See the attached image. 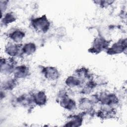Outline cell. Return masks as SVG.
Returning <instances> with one entry per match:
<instances>
[{
  "mask_svg": "<svg viewBox=\"0 0 127 127\" xmlns=\"http://www.w3.org/2000/svg\"><path fill=\"white\" fill-rule=\"evenodd\" d=\"M32 25L37 31L46 32L50 28V23L46 16L43 15L33 19L32 20Z\"/></svg>",
  "mask_w": 127,
  "mask_h": 127,
  "instance_id": "cell-1",
  "label": "cell"
},
{
  "mask_svg": "<svg viewBox=\"0 0 127 127\" xmlns=\"http://www.w3.org/2000/svg\"><path fill=\"white\" fill-rule=\"evenodd\" d=\"M109 44V42L102 37H97L93 41L91 47V52L93 53H100L107 49Z\"/></svg>",
  "mask_w": 127,
  "mask_h": 127,
  "instance_id": "cell-2",
  "label": "cell"
},
{
  "mask_svg": "<svg viewBox=\"0 0 127 127\" xmlns=\"http://www.w3.org/2000/svg\"><path fill=\"white\" fill-rule=\"evenodd\" d=\"M127 41L126 39H122L113 44L110 48H109L107 52L110 55H116L121 53L126 49Z\"/></svg>",
  "mask_w": 127,
  "mask_h": 127,
  "instance_id": "cell-3",
  "label": "cell"
},
{
  "mask_svg": "<svg viewBox=\"0 0 127 127\" xmlns=\"http://www.w3.org/2000/svg\"><path fill=\"white\" fill-rule=\"evenodd\" d=\"M14 60L12 58L1 59L0 62V71L4 74H8L13 72L15 67H14Z\"/></svg>",
  "mask_w": 127,
  "mask_h": 127,
  "instance_id": "cell-4",
  "label": "cell"
},
{
  "mask_svg": "<svg viewBox=\"0 0 127 127\" xmlns=\"http://www.w3.org/2000/svg\"><path fill=\"white\" fill-rule=\"evenodd\" d=\"M42 72L44 76L49 80H56L59 77L60 73L58 69L52 66L44 67Z\"/></svg>",
  "mask_w": 127,
  "mask_h": 127,
  "instance_id": "cell-5",
  "label": "cell"
},
{
  "mask_svg": "<svg viewBox=\"0 0 127 127\" xmlns=\"http://www.w3.org/2000/svg\"><path fill=\"white\" fill-rule=\"evenodd\" d=\"M22 45L18 44H14L13 43H7V45L5 47V51L7 55L13 57L16 56L19 54L20 52L22 51Z\"/></svg>",
  "mask_w": 127,
  "mask_h": 127,
  "instance_id": "cell-6",
  "label": "cell"
},
{
  "mask_svg": "<svg viewBox=\"0 0 127 127\" xmlns=\"http://www.w3.org/2000/svg\"><path fill=\"white\" fill-rule=\"evenodd\" d=\"M13 72L15 78H24L28 76L29 70L26 65L22 64L16 66Z\"/></svg>",
  "mask_w": 127,
  "mask_h": 127,
  "instance_id": "cell-7",
  "label": "cell"
},
{
  "mask_svg": "<svg viewBox=\"0 0 127 127\" xmlns=\"http://www.w3.org/2000/svg\"><path fill=\"white\" fill-rule=\"evenodd\" d=\"M76 103L72 99L69 98L67 95L64 94L61 97L60 104L61 106L68 110H72L76 107Z\"/></svg>",
  "mask_w": 127,
  "mask_h": 127,
  "instance_id": "cell-8",
  "label": "cell"
},
{
  "mask_svg": "<svg viewBox=\"0 0 127 127\" xmlns=\"http://www.w3.org/2000/svg\"><path fill=\"white\" fill-rule=\"evenodd\" d=\"M103 107L98 112V116L102 119H109L112 118L115 115L114 110L109 106Z\"/></svg>",
  "mask_w": 127,
  "mask_h": 127,
  "instance_id": "cell-9",
  "label": "cell"
},
{
  "mask_svg": "<svg viewBox=\"0 0 127 127\" xmlns=\"http://www.w3.org/2000/svg\"><path fill=\"white\" fill-rule=\"evenodd\" d=\"M99 100L103 104L108 106L116 104L118 102V98L115 95L111 93L103 95Z\"/></svg>",
  "mask_w": 127,
  "mask_h": 127,
  "instance_id": "cell-10",
  "label": "cell"
},
{
  "mask_svg": "<svg viewBox=\"0 0 127 127\" xmlns=\"http://www.w3.org/2000/svg\"><path fill=\"white\" fill-rule=\"evenodd\" d=\"M82 122V117L81 115H72L68 117L65 126L69 127H77L80 126Z\"/></svg>",
  "mask_w": 127,
  "mask_h": 127,
  "instance_id": "cell-11",
  "label": "cell"
},
{
  "mask_svg": "<svg viewBox=\"0 0 127 127\" xmlns=\"http://www.w3.org/2000/svg\"><path fill=\"white\" fill-rule=\"evenodd\" d=\"M33 101L38 106H42L47 102V96L44 91H39L32 96Z\"/></svg>",
  "mask_w": 127,
  "mask_h": 127,
  "instance_id": "cell-12",
  "label": "cell"
},
{
  "mask_svg": "<svg viewBox=\"0 0 127 127\" xmlns=\"http://www.w3.org/2000/svg\"><path fill=\"white\" fill-rule=\"evenodd\" d=\"M25 36V33L21 30L17 29L9 34V38L15 43L20 42Z\"/></svg>",
  "mask_w": 127,
  "mask_h": 127,
  "instance_id": "cell-13",
  "label": "cell"
},
{
  "mask_svg": "<svg viewBox=\"0 0 127 127\" xmlns=\"http://www.w3.org/2000/svg\"><path fill=\"white\" fill-rule=\"evenodd\" d=\"M36 50V46L34 43L30 42L25 44L22 49V53L27 55H30L33 54Z\"/></svg>",
  "mask_w": 127,
  "mask_h": 127,
  "instance_id": "cell-14",
  "label": "cell"
},
{
  "mask_svg": "<svg viewBox=\"0 0 127 127\" xmlns=\"http://www.w3.org/2000/svg\"><path fill=\"white\" fill-rule=\"evenodd\" d=\"M65 83L67 86L73 87L79 86L81 83V80L76 76H71L67 78Z\"/></svg>",
  "mask_w": 127,
  "mask_h": 127,
  "instance_id": "cell-15",
  "label": "cell"
},
{
  "mask_svg": "<svg viewBox=\"0 0 127 127\" xmlns=\"http://www.w3.org/2000/svg\"><path fill=\"white\" fill-rule=\"evenodd\" d=\"M16 20L15 15L12 12H9L6 13L3 19H2V22L3 24H8L11 22H13Z\"/></svg>",
  "mask_w": 127,
  "mask_h": 127,
  "instance_id": "cell-16",
  "label": "cell"
},
{
  "mask_svg": "<svg viewBox=\"0 0 127 127\" xmlns=\"http://www.w3.org/2000/svg\"><path fill=\"white\" fill-rule=\"evenodd\" d=\"M80 107L82 109H89L90 107L91 106V101L88 100V99H83L80 102Z\"/></svg>",
  "mask_w": 127,
  "mask_h": 127,
  "instance_id": "cell-17",
  "label": "cell"
},
{
  "mask_svg": "<svg viewBox=\"0 0 127 127\" xmlns=\"http://www.w3.org/2000/svg\"><path fill=\"white\" fill-rule=\"evenodd\" d=\"M15 83L16 81L13 79H11L10 80H7L3 83V89L6 90L11 89L14 87V86L15 85Z\"/></svg>",
  "mask_w": 127,
  "mask_h": 127,
  "instance_id": "cell-18",
  "label": "cell"
}]
</instances>
